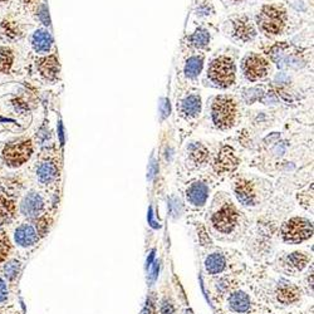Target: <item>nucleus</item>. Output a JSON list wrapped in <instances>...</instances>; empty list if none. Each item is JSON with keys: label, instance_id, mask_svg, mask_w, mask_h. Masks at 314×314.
Wrapping results in <instances>:
<instances>
[{"label": "nucleus", "instance_id": "bb28decb", "mask_svg": "<svg viewBox=\"0 0 314 314\" xmlns=\"http://www.w3.org/2000/svg\"><path fill=\"white\" fill-rule=\"evenodd\" d=\"M9 252H10V242H9V238L6 236V232H0V263L8 258Z\"/></svg>", "mask_w": 314, "mask_h": 314}, {"label": "nucleus", "instance_id": "f03ea898", "mask_svg": "<svg viewBox=\"0 0 314 314\" xmlns=\"http://www.w3.org/2000/svg\"><path fill=\"white\" fill-rule=\"evenodd\" d=\"M208 76L212 82L220 87H229L235 82V67L230 58L220 57L212 62L208 67Z\"/></svg>", "mask_w": 314, "mask_h": 314}, {"label": "nucleus", "instance_id": "72a5a7b5", "mask_svg": "<svg viewBox=\"0 0 314 314\" xmlns=\"http://www.w3.org/2000/svg\"><path fill=\"white\" fill-rule=\"evenodd\" d=\"M158 269H160V263H158V262H154V268H152V273H151V280L152 282H154V279L157 278V274H158Z\"/></svg>", "mask_w": 314, "mask_h": 314}, {"label": "nucleus", "instance_id": "2eb2a0df", "mask_svg": "<svg viewBox=\"0 0 314 314\" xmlns=\"http://www.w3.org/2000/svg\"><path fill=\"white\" fill-rule=\"evenodd\" d=\"M276 298L280 303L283 304H293L296 300H299L300 298V289L296 286H282L278 289V293H276Z\"/></svg>", "mask_w": 314, "mask_h": 314}, {"label": "nucleus", "instance_id": "423d86ee", "mask_svg": "<svg viewBox=\"0 0 314 314\" xmlns=\"http://www.w3.org/2000/svg\"><path fill=\"white\" fill-rule=\"evenodd\" d=\"M238 218L239 215H238L236 208L232 205H225L212 215V224L218 232L229 234L236 226Z\"/></svg>", "mask_w": 314, "mask_h": 314}, {"label": "nucleus", "instance_id": "a878e982", "mask_svg": "<svg viewBox=\"0 0 314 314\" xmlns=\"http://www.w3.org/2000/svg\"><path fill=\"white\" fill-rule=\"evenodd\" d=\"M13 63V54L8 48L0 46V72H6L10 70Z\"/></svg>", "mask_w": 314, "mask_h": 314}, {"label": "nucleus", "instance_id": "4468645a", "mask_svg": "<svg viewBox=\"0 0 314 314\" xmlns=\"http://www.w3.org/2000/svg\"><path fill=\"white\" fill-rule=\"evenodd\" d=\"M181 112L186 118H195L201 112V100L198 96L191 94L181 102Z\"/></svg>", "mask_w": 314, "mask_h": 314}, {"label": "nucleus", "instance_id": "1a4fd4ad", "mask_svg": "<svg viewBox=\"0 0 314 314\" xmlns=\"http://www.w3.org/2000/svg\"><path fill=\"white\" fill-rule=\"evenodd\" d=\"M43 198L39 194L36 192H29L26 198H23L20 204V212L24 216L30 218H38L40 215L42 210H43Z\"/></svg>", "mask_w": 314, "mask_h": 314}, {"label": "nucleus", "instance_id": "f257e3e1", "mask_svg": "<svg viewBox=\"0 0 314 314\" xmlns=\"http://www.w3.org/2000/svg\"><path fill=\"white\" fill-rule=\"evenodd\" d=\"M212 121L219 128H229L236 118V103L232 97L220 96L214 100L212 111Z\"/></svg>", "mask_w": 314, "mask_h": 314}, {"label": "nucleus", "instance_id": "393cba45", "mask_svg": "<svg viewBox=\"0 0 314 314\" xmlns=\"http://www.w3.org/2000/svg\"><path fill=\"white\" fill-rule=\"evenodd\" d=\"M288 263L296 270H302V269L306 268V263H308V256L302 254V252H293L288 256Z\"/></svg>", "mask_w": 314, "mask_h": 314}, {"label": "nucleus", "instance_id": "f8f14e48", "mask_svg": "<svg viewBox=\"0 0 314 314\" xmlns=\"http://www.w3.org/2000/svg\"><path fill=\"white\" fill-rule=\"evenodd\" d=\"M235 195L238 200L245 206H252L255 204V192L252 184L246 180H238L235 184Z\"/></svg>", "mask_w": 314, "mask_h": 314}, {"label": "nucleus", "instance_id": "9b49d317", "mask_svg": "<svg viewBox=\"0 0 314 314\" xmlns=\"http://www.w3.org/2000/svg\"><path fill=\"white\" fill-rule=\"evenodd\" d=\"M186 196L191 205L202 206L208 198V188L204 182H194L188 186Z\"/></svg>", "mask_w": 314, "mask_h": 314}, {"label": "nucleus", "instance_id": "cd10ccee", "mask_svg": "<svg viewBox=\"0 0 314 314\" xmlns=\"http://www.w3.org/2000/svg\"><path fill=\"white\" fill-rule=\"evenodd\" d=\"M19 272H20V263L16 262V260H12V262H9V263L4 266V274H6V278L10 279V280H13V279H16V276H18Z\"/></svg>", "mask_w": 314, "mask_h": 314}, {"label": "nucleus", "instance_id": "412c9836", "mask_svg": "<svg viewBox=\"0 0 314 314\" xmlns=\"http://www.w3.org/2000/svg\"><path fill=\"white\" fill-rule=\"evenodd\" d=\"M235 33L242 40H249L255 36L254 28L250 24V20H248L246 18H240L235 23Z\"/></svg>", "mask_w": 314, "mask_h": 314}, {"label": "nucleus", "instance_id": "5701e85b", "mask_svg": "<svg viewBox=\"0 0 314 314\" xmlns=\"http://www.w3.org/2000/svg\"><path fill=\"white\" fill-rule=\"evenodd\" d=\"M188 152H190L191 160L196 164H204L206 162L208 157V152L205 147L201 144H192L188 147Z\"/></svg>", "mask_w": 314, "mask_h": 314}, {"label": "nucleus", "instance_id": "c756f323", "mask_svg": "<svg viewBox=\"0 0 314 314\" xmlns=\"http://www.w3.org/2000/svg\"><path fill=\"white\" fill-rule=\"evenodd\" d=\"M161 313L162 314H175V308L174 304L168 300H164L161 306Z\"/></svg>", "mask_w": 314, "mask_h": 314}, {"label": "nucleus", "instance_id": "4be33fe9", "mask_svg": "<svg viewBox=\"0 0 314 314\" xmlns=\"http://www.w3.org/2000/svg\"><path fill=\"white\" fill-rule=\"evenodd\" d=\"M202 66H204L202 57H198V56L190 57L186 60L185 74L188 76V78H196L200 74L201 70H202Z\"/></svg>", "mask_w": 314, "mask_h": 314}, {"label": "nucleus", "instance_id": "c85d7f7f", "mask_svg": "<svg viewBox=\"0 0 314 314\" xmlns=\"http://www.w3.org/2000/svg\"><path fill=\"white\" fill-rule=\"evenodd\" d=\"M38 16L44 26H49V24H50V19H49V14H48V8H46V6H44V4L40 6V9H39Z\"/></svg>", "mask_w": 314, "mask_h": 314}, {"label": "nucleus", "instance_id": "473e14b6", "mask_svg": "<svg viewBox=\"0 0 314 314\" xmlns=\"http://www.w3.org/2000/svg\"><path fill=\"white\" fill-rule=\"evenodd\" d=\"M142 314H154V304L151 298L147 299L146 306H144V310H142Z\"/></svg>", "mask_w": 314, "mask_h": 314}, {"label": "nucleus", "instance_id": "b1692460", "mask_svg": "<svg viewBox=\"0 0 314 314\" xmlns=\"http://www.w3.org/2000/svg\"><path fill=\"white\" fill-rule=\"evenodd\" d=\"M190 42L196 48H206L208 46V42H210V34H208V32L206 29L200 28L190 36Z\"/></svg>", "mask_w": 314, "mask_h": 314}, {"label": "nucleus", "instance_id": "a211bd4d", "mask_svg": "<svg viewBox=\"0 0 314 314\" xmlns=\"http://www.w3.org/2000/svg\"><path fill=\"white\" fill-rule=\"evenodd\" d=\"M58 175L57 166L53 162H43L36 168V178L42 184H49Z\"/></svg>", "mask_w": 314, "mask_h": 314}, {"label": "nucleus", "instance_id": "ddd939ff", "mask_svg": "<svg viewBox=\"0 0 314 314\" xmlns=\"http://www.w3.org/2000/svg\"><path fill=\"white\" fill-rule=\"evenodd\" d=\"M32 46L36 53H48L53 46V38L46 29H38L34 32L32 38Z\"/></svg>", "mask_w": 314, "mask_h": 314}, {"label": "nucleus", "instance_id": "4c0bfd02", "mask_svg": "<svg viewBox=\"0 0 314 314\" xmlns=\"http://www.w3.org/2000/svg\"><path fill=\"white\" fill-rule=\"evenodd\" d=\"M154 250H152V252H150V256L147 258V262H146V266H147V268H148V266H151L152 260H154Z\"/></svg>", "mask_w": 314, "mask_h": 314}, {"label": "nucleus", "instance_id": "6e6552de", "mask_svg": "<svg viewBox=\"0 0 314 314\" xmlns=\"http://www.w3.org/2000/svg\"><path fill=\"white\" fill-rule=\"evenodd\" d=\"M239 165L236 154L232 147H224L214 161V168L219 174L232 172Z\"/></svg>", "mask_w": 314, "mask_h": 314}, {"label": "nucleus", "instance_id": "f704fd0d", "mask_svg": "<svg viewBox=\"0 0 314 314\" xmlns=\"http://www.w3.org/2000/svg\"><path fill=\"white\" fill-rule=\"evenodd\" d=\"M58 134H60V144H64V131H63V124L62 122H58Z\"/></svg>", "mask_w": 314, "mask_h": 314}, {"label": "nucleus", "instance_id": "dca6fc26", "mask_svg": "<svg viewBox=\"0 0 314 314\" xmlns=\"http://www.w3.org/2000/svg\"><path fill=\"white\" fill-rule=\"evenodd\" d=\"M39 70L42 72V74L46 76L49 80H53L56 78V76L60 72V64H58V60L54 56H50L48 58H43V60H39L36 63Z\"/></svg>", "mask_w": 314, "mask_h": 314}, {"label": "nucleus", "instance_id": "0eeeda50", "mask_svg": "<svg viewBox=\"0 0 314 314\" xmlns=\"http://www.w3.org/2000/svg\"><path fill=\"white\" fill-rule=\"evenodd\" d=\"M242 70L248 80H256L263 78L269 70V63L258 54L248 56L242 64Z\"/></svg>", "mask_w": 314, "mask_h": 314}, {"label": "nucleus", "instance_id": "7c9ffc66", "mask_svg": "<svg viewBox=\"0 0 314 314\" xmlns=\"http://www.w3.org/2000/svg\"><path fill=\"white\" fill-rule=\"evenodd\" d=\"M160 110L162 118H166L170 114V102L168 100H162V103L160 104Z\"/></svg>", "mask_w": 314, "mask_h": 314}, {"label": "nucleus", "instance_id": "58836bf2", "mask_svg": "<svg viewBox=\"0 0 314 314\" xmlns=\"http://www.w3.org/2000/svg\"><path fill=\"white\" fill-rule=\"evenodd\" d=\"M0 2H4V0H0Z\"/></svg>", "mask_w": 314, "mask_h": 314}, {"label": "nucleus", "instance_id": "20e7f679", "mask_svg": "<svg viewBox=\"0 0 314 314\" xmlns=\"http://www.w3.org/2000/svg\"><path fill=\"white\" fill-rule=\"evenodd\" d=\"M32 154H33V147H32L30 140H24V141L10 142L6 144L4 147L3 157L9 166L16 168L26 162L30 158Z\"/></svg>", "mask_w": 314, "mask_h": 314}, {"label": "nucleus", "instance_id": "7ed1b4c3", "mask_svg": "<svg viewBox=\"0 0 314 314\" xmlns=\"http://www.w3.org/2000/svg\"><path fill=\"white\" fill-rule=\"evenodd\" d=\"M313 234V226L309 220L304 218H293L282 228V236L284 242L298 244V242L306 240Z\"/></svg>", "mask_w": 314, "mask_h": 314}, {"label": "nucleus", "instance_id": "2f4dec72", "mask_svg": "<svg viewBox=\"0 0 314 314\" xmlns=\"http://www.w3.org/2000/svg\"><path fill=\"white\" fill-rule=\"evenodd\" d=\"M8 298V286L3 279H0V302H4Z\"/></svg>", "mask_w": 314, "mask_h": 314}, {"label": "nucleus", "instance_id": "e433bc0d", "mask_svg": "<svg viewBox=\"0 0 314 314\" xmlns=\"http://www.w3.org/2000/svg\"><path fill=\"white\" fill-rule=\"evenodd\" d=\"M148 222L152 228H160V225H157L156 222H154V219H152V208H150V210H148Z\"/></svg>", "mask_w": 314, "mask_h": 314}, {"label": "nucleus", "instance_id": "c9c22d12", "mask_svg": "<svg viewBox=\"0 0 314 314\" xmlns=\"http://www.w3.org/2000/svg\"><path fill=\"white\" fill-rule=\"evenodd\" d=\"M157 172V168H156V162L154 161H152L151 165H150V174H148V178L151 180L152 178H154V175H156Z\"/></svg>", "mask_w": 314, "mask_h": 314}, {"label": "nucleus", "instance_id": "39448f33", "mask_svg": "<svg viewBox=\"0 0 314 314\" xmlns=\"http://www.w3.org/2000/svg\"><path fill=\"white\" fill-rule=\"evenodd\" d=\"M260 26L263 28L269 34H278L280 33L282 29L284 28L286 24V16L284 12L280 10L276 6H264L262 13H260L259 18Z\"/></svg>", "mask_w": 314, "mask_h": 314}, {"label": "nucleus", "instance_id": "6ab92c4d", "mask_svg": "<svg viewBox=\"0 0 314 314\" xmlns=\"http://www.w3.org/2000/svg\"><path fill=\"white\" fill-rule=\"evenodd\" d=\"M205 268L208 274H219L224 270L225 268V258L219 252H214V254L208 255L206 258Z\"/></svg>", "mask_w": 314, "mask_h": 314}, {"label": "nucleus", "instance_id": "aec40b11", "mask_svg": "<svg viewBox=\"0 0 314 314\" xmlns=\"http://www.w3.org/2000/svg\"><path fill=\"white\" fill-rule=\"evenodd\" d=\"M14 212H16V206L13 201L8 200L4 194L0 192V224L10 222L14 216Z\"/></svg>", "mask_w": 314, "mask_h": 314}, {"label": "nucleus", "instance_id": "9d476101", "mask_svg": "<svg viewBox=\"0 0 314 314\" xmlns=\"http://www.w3.org/2000/svg\"><path fill=\"white\" fill-rule=\"evenodd\" d=\"M39 239L38 232L30 224H23L16 228L14 232V240L19 246L28 248L36 244Z\"/></svg>", "mask_w": 314, "mask_h": 314}, {"label": "nucleus", "instance_id": "f3484780", "mask_svg": "<svg viewBox=\"0 0 314 314\" xmlns=\"http://www.w3.org/2000/svg\"><path fill=\"white\" fill-rule=\"evenodd\" d=\"M229 304L232 310L238 312V313H244V312L249 310L250 299L244 292H235L230 296Z\"/></svg>", "mask_w": 314, "mask_h": 314}]
</instances>
